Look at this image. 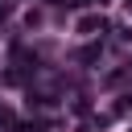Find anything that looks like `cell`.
<instances>
[{
    "instance_id": "6da1fadb",
    "label": "cell",
    "mask_w": 132,
    "mask_h": 132,
    "mask_svg": "<svg viewBox=\"0 0 132 132\" xmlns=\"http://www.w3.org/2000/svg\"><path fill=\"white\" fill-rule=\"evenodd\" d=\"M103 29H107V21H103L99 12H91V16H78V33H87V37H91V33H103Z\"/></svg>"
},
{
    "instance_id": "7a4b0ae2",
    "label": "cell",
    "mask_w": 132,
    "mask_h": 132,
    "mask_svg": "<svg viewBox=\"0 0 132 132\" xmlns=\"http://www.w3.org/2000/svg\"><path fill=\"white\" fill-rule=\"evenodd\" d=\"M99 54H103V45H87V50L78 54V62H82V66H91V62H99Z\"/></svg>"
},
{
    "instance_id": "3957f363",
    "label": "cell",
    "mask_w": 132,
    "mask_h": 132,
    "mask_svg": "<svg viewBox=\"0 0 132 132\" xmlns=\"http://www.w3.org/2000/svg\"><path fill=\"white\" fill-rule=\"evenodd\" d=\"M8 128H12V111L0 103V132H8Z\"/></svg>"
},
{
    "instance_id": "277c9868",
    "label": "cell",
    "mask_w": 132,
    "mask_h": 132,
    "mask_svg": "<svg viewBox=\"0 0 132 132\" xmlns=\"http://www.w3.org/2000/svg\"><path fill=\"white\" fill-rule=\"evenodd\" d=\"M41 128H45V124H41V120H33V124H21L16 132H41Z\"/></svg>"
},
{
    "instance_id": "5b68a950",
    "label": "cell",
    "mask_w": 132,
    "mask_h": 132,
    "mask_svg": "<svg viewBox=\"0 0 132 132\" xmlns=\"http://www.w3.org/2000/svg\"><path fill=\"white\" fill-rule=\"evenodd\" d=\"M70 4H107V0H70Z\"/></svg>"
}]
</instances>
